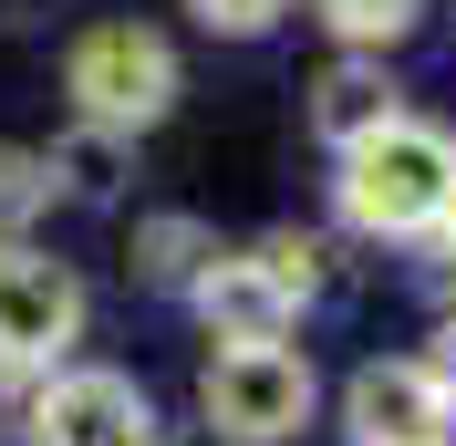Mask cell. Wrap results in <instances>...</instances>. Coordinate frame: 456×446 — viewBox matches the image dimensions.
Returning <instances> with one entry per match:
<instances>
[{
  "label": "cell",
  "mask_w": 456,
  "mask_h": 446,
  "mask_svg": "<svg viewBox=\"0 0 456 446\" xmlns=\"http://www.w3.org/2000/svg\"><path fill=\"white\" fill-rule=\"evenodd\" d=\"M31 446H156V405H145L135 374L73 363L31 394Z\"/></svg>",
  "instance_id": "277c9868"
},
{
  "label": "cell",
  "mask_w": 456,
  "mask_h": 446,
  "mask_svg": "<svg viewBox=\"0 0 456 446\" xmlns=\"http://www.w3.org/2000/svg\"><path fill=\"white\" fill-rule=\"evenodd\" d=\"M342 425H353V446H446L456 416L426 363H363L342 384Z\"/></svg>",
  "instance_id": "8992f818"
},
{
  "label": "cell",
  "mask_w": 456,
  "mask_h": 446,
  "mask_svg": "<svg viewBox=\"0 0 456 446\" xmlns=\"http://www.w3.org/2000/svg\"><path fill=\"white\" fill-rule=\"evenodd\" d=\"M84 333V280L42 250H0V363L31 374V363H62Z\"/></svg>",
  "instance_id": "5b68a950"
},
{
  "label": "cell",
  "mask_w": 456,
  "mask_h": 446,
  "mask_svg": "<svg viewBox=\"0 0 456 446\" xmlns=\"http://www.w3.org/2000/svg\"><path fill=\"white\" fill-rule=\"evenodd\" d=\"M187 11H198L208 31H239V42H249V31H270L290 11V0H187Z\"/></svg>",
  "instance_id": "5bb4252c"
},
{
  "label": "cell",
  "mask_w": 456,
  "mask_h": 446,
  "mask_svg": "<svg viewBox=\"0 0 456 446\" xmlns=\"http://www.w3.org/2000/svg\"><path fill=\"white\" fill-rule=\"evenodd\" d=\"M446 239H456V208H446Z\"/></svg>",
  "instance_id": "2e32d148"
},
{
  "label": "cell",
  "mask_w": 456,
  "mask_h": 446,
  "mask_svg": "<svg viewBox=\"0 0 456 446\" xmlns=\"http://www.w3.org/2000/svg\"><path fill=\"white\" fill-rule=\"evenodd\" d=\"M415 363H426V374H436V394H446V416H456V311H446V322H436V343H426V353H415Z\"/></svg>",
  "instance_id": "9a60e30c"
},
{
  "label": "cell",
  "mask_w": 456,
  "mask_h": 446,
  "mask_svg": "<svg viewBox=\"0 0 456 446\" xmlns=\"http://www.w3.org/2000/svg\"><path fill=\"white\" fill-rule=\"evenodd\" d=\"M62 94H73V114L104 125V136H145V125L176 104V53H167V31H145V21L84 31L73 62H62Z\"/></svg>",
  "instance_id": "7a4b0ae2"
},
{
  "label": "cell",
  "mask_w": 456,
  "mask_h": 446,
  "mask_svg": "<svg viewBox=\"0 0 456 446\" xmlns=\"http://www.w3.org/2000/svg\"><path fill=\"white\" fill-rule=\"evenodd\" d=\"M332 197H342V219L363 228V239H426V228H446V208H456V136L395 114L384 136L342 145Z\"/></svg>",
  "instance_id": "6da1fadb"
},
{
  "label": "cell",
  "mask_w": 456,
  "mask_h": 446,
  "mask_svg": "<svg viewBox=\"0 0 456 446\" xmlns=\"http://www.w3.org/2000/svg\"><path fill=\"white\" fill-rule=\"evenodd\" d=\"M259 270H270V280L290 291V301H301V291L322 280V239H301V228H281V239H259Z\"/></svg>",
  "instance_id": "4fadbf2b"
},
{
  "label": "cell",
  "mask_w": 456,
  "mask_h": 446,
  "mask_svg": "<svg viewBox=\"0 0 456 446\" xmlns=\"http://www.w3.org/2000/svg\"><path fill=\"white\" fill-rule=\"evenodd\" d=\"M312 353H290V343H239V353H218L198 374V416L218 425V436L239 446H281L312 425Z\"/></svg>",
  "instance_id": "3957f363"
},
{
  "label": "cell",
  "mask_w": 456,
  "mask_h": 446,
  "mask_svg": "<svg viewBox=\"0 0 456 446\" xmlns=\"http://www.w3.org/2000/svg\"><path fill=\"white\" fill-rule=\"evenodd\" d=\"M208 260H218V239H208L198 219H176V208L135 228V270H145V280H198Z\"/></svg>",
  "instance_id": "9c48e42d"
},
{
  "label": "cell",
  "mask_w": 456,
  "mask_h": 446,
  "mask_svg": "<svg viewBox=\"0 0 456 446\" xmlns=\"http://www.w3.org/2000/svg\"><path fill=\"white\" fill-rule=\"evenodd\" d=\"M322 31L332 42H353V53H384V42H404V31L426 21V0H312Z\"/></svg>",
  "instance_id": "30bf717a"
},
{
  "label": "cell",
  "mask_w": 456,
  "mask_h": 446,
  "mask_svg": "<svg viewBox=\"0 0 456 446\" xmlns=\"http://www.w3.org/2000/svg\"><path fill=\"white\" fill-rule=\"evenodd\" d=\"M42 197H53V156H31V145H0V228H21Z\"/></svg>",
  "instance_id": "7c38bea8"
},
{
  "label": "cell",
  "mask_w": 456,
  "mask_h": 446,
  "mask_svg": "<svg viewBox=\"0 0 456 446\" xmlns=\"http://www.w3.org/2000/svg\"><path fill=\"white\" fill-rule=\"evenodd\" d=\"M114 177H125V136H104V125H73V136L53 145V187H73V197H114Z\"/></svg>",
  "instance_id": "8fae6325"
},
{
  "label": "cell",
  "mask_w": 456,
  "mask_h": 446,
  "mask_svg": "<svg viewBox=\"0 0 456 446\" xmlns=\"http://www.w3.org/2000/svg\"><path fill=\"white\" fill-rule=\"evenodd\" d=\"M395 73H384V53H342L332 73L312 84V125H322V145H363V136H384L395 125Z\"/></svg>",
  "instance_id": "ba28073f"
},
{
  "label": "cell",
  "mask_w": 456,
  "mask_h": 446,
  "mask_svg": "<svg viewBox=\"0 0 456 446\" xmlns=\"http://www.w3.org/2000/svg\"><path fill=\"white\" fill-rule=\"evenodd\" d=\"M187 301H198V322L218 333V353H239V343H290V322H301V301L259 270V250H218L187 280Z\"/></svg>",
  "instance_id": "52a82bcc"
}]
</instances>
